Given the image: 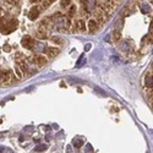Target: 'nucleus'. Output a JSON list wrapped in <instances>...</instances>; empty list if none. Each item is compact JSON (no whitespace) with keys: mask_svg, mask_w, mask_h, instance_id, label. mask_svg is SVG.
<instances>
[{"mask_svg":"<svg viewBox=\"0 0 153 153\" xmlns=\"http://www.w3.org/2000/svg\"><path fill=\"white\" fill-rule=\"evenodd\" d=\"M21 44L26 48V49H33L34 48V39L30 36H25L22 39H21Z\"/></svg>","mask_w":153,"mask_h":153,"instance_id":"f257e3e1","label":"nucleus"},{"mask_svg":"<svg viewBox=\"0 0 153 153\" xmlns=\"http://www.w3.org/2000/svg\"><path fill=\"white\" fill-rule=\"evenodd\" d=\"M36 37L39 38V39H47L48 33H47L45 27H43V26H41V25H39V27H38L37 31H36Z\"/></svg>","mask_w":153,"mask_h":153,"instance_id":"f03ea898","label":"nucleus"},{"mask_svg":"<svg viewBox=\"0 0 153 153\" xmlns=\"http://www.w3.org/2000/svg\"><path fill=\"white\" fill-rule=\"evenodd\" d=\"M39 14H41V9L38 7V6H33L31 9V11H30V14H28V19L32 20V21H34L36 19H38Z\"/></svg>","mask_w":153,"mask_h":153,"instance_id":"7ed1b4c3","label":"nucleus"},{"mask_svg":"<svg viewBox=\"0 0 153 153\" xmlns=\"http://www.w3.org/2000/svg\"><path fill=\"white\" fill-rule=\"evenodd\" d=\"M87 26H88V31H90L91 33H93V32H96L97 30H98V26H99V23L94 20V19H91L90 21H88V23H87Z\"/></svg>","mask_w":153,"mask_h":153,"instance_id":"20e7f679","label":"nucleus"},{"mask_svg":"<svg viewBox=\"0 0 153 153\" xmlns=\"http://www.w3.org/2000/svg\"><path fill=\"white\" fill-rule=\"evenodd\" d=\"M34 62L38 66H44V65H47L48 59L44 55H37V56H34Z\"/></svg>","mask_w":153,"mask_h":153,"instance_id":"39448f33","label":"nucleus"},{"mask_svg":"<svg viewBox=\"0 0 153 153\" xmlns=\"http://www.w3.org/2000/svg\"><path fill=\"white\" fill-rule=\"evenodd\" d=\"M75 31H81V32L86 31V23H85V21L82 19L76 21V23H75Z\"/></svg>","mask_w":153,"mask_h":153,"instance_id":"423d86ee","label":"nucleus"},{"mask_svg":"<svg viewBox=\"0 0 153 153\" xmlns=\"http://www.w3.org/2000/svg\"><path fill=\"white\" fill-rule=\"evenodd\" d=\"M16 65L21 69L22 72H26L28 70V64H27L26 60H23V59H17V64H16Z\"/></svg>","mask_w":153,"mask_h":153,"instance_id":"0eeeda50","label":"nucleus"},{"mask_svg":"<svg viewBox=\"0 0 153 153\" xmlns=\"http://www.w3.org/2000/svg\"><path fill=\"white\" fill-rule=\"evenodd\" d=\"M58 54H59V49H58V48H54V47L47 48V55H48L49 58H54V56H56Z\"/></svg>","mask_w":153,"mask_h":153,"instance_id":"6e6552de","label":"nucleus"},{"mask_svg":"<svg viewBox=\"0 0 153 153\" xmlns=\"http://www.w3.org/2000/svg\"><path fill=\"white\" fill-rule=\"evenodd\" d=\"M145 85L148 88L153 87V75H151V74H147L146 75V77H145Z\"/></svg>","mask_w":153,"mask_h":153,"instance_id":"1a4fd4ad","label":"nucleus"},{"mask_svg":"<svg viewBox=\"0 0 153 153\" xmlns=\"http://www.w3.org/2000/svg\"><path fill=\"white\" fill-rule=\"evenodd\" d=\"M86 9L88 11H92L96 9V0H86Z\"/></svg>","mask_w":153,"mask_h":153,"instance_id":"9d476101","label":"nucleus"},{"mask_svg":"<svg viewBox=\"0 0 153 153\" xmlns=\"http://www.w3.org/2000/svg\"><path fill=\"white\" fill-rule=\"evenodd\" d=\"M33 49H36V52H38V53H39V52H45V50H47V48H45L42 43L34 44V48H33Z\"/></svg>","mask_w":153,"mask_h":153,"instance_id":"9b49d317","label":"nucleus"},{"mask_svg":"<svg viewBox=\"0 0 153 153\" xmlns=\"http://www.w3.org/2000/svg\"><path fill=\"white\" fill-rule=\"evenodd\" d=\"M22 74H23V72L21 71V69L16 65V66H15V75H16V77H17L19 80H21V79L23 77V75H22Z\"/></svg>","mask_w":153,"mask_h":153,"instance_id":"f8f14e48","label":"nucleus"},{"mask_svg":"<svg viewBox=\"0 0 153 153\" xmlns=\"http://www.w3.org/2000/svg\"><path fill=\"white\" fill-rule=\"evenodd\" d=\"M47 148H48V146H47L45 143H43V145L37 146V147H36V149H34V152H43V151H45Z\"/></svg>","mask_w":153,"mask_h":153,"instance_id":"ddd939ff","label":"nucleus"},{"mask_svg":"<svg viewBox=\"0 0 153 153\" xmlns=\"http://www.w3.org/2000/svg\"><path fill=\"white\" fill-rule=\"evenodd\" d=\"M120 39V32L119 31H114L113 32V41L114 42H118Z\"/></svg>","mask_w":153,"mask_h":153,"instance_id":"4468645a","label":"nucleus"},{"mask_svg":"<svg viewBox=\"0 0 153 153\" xmlns=\"http://www.w3.org/2000/svg\"><path fill=\"white\" fill-rule=\"evenodd\" d=\"M82 143H83L82 140H79V138H75V140H74V146H75L76 148H80V147L82 146Z\"/></svg>","mask_w":153,"mask_h":153,"instance_id":"2eb2a0df","label":"nucleus"},{"mask_svg":"<svg viewBox=\"0 0 153 153\" xmlns=\"http://www.w3.org/2000/svg\"><path fill=\"white\" fill-rule=\"evenodd\" d=\"M76 12V6L75 5H70V10H69V17H72L74 16V14Z\"/></svg>","mask_w":153,"mask_h":153,"instance_id":"dca6fc26","label":"nucleus"},{"mask_svg":"<svg viewBox=\"0 0 153 153\" xmlns=\"http://www.w3.org/2000/svg\"><path fill=\"white\" fill-rule=\"evenodd\" d=\"M52 41H53L54 43H58V44H61V43H62V39H61V38H59V37H56V36L52 38Z\"/></svg>","mask_w":153,"mask_h":153,"instance_id":"f3484780","label":"nucleus"},{"mask_svg":"<svg viewBox=\"0 0 153 153\" xmlns=\"http://www.w3.org/2000/svg\"><path fill=\"white\" fill-rule=\"evenodd\" d=\"M71 3V0H61V6L65 7V6H69Z\"/></svg>","mask_w":153,"mask_h":153,"instance_id":"a211bd4d","label":"nucleus"},{"mask_svg":"<svg viewBox=\"0 0 153 153\" xmlns=\"http://www.w3.org/2000/svg\"><path fill=\"white\" fill-rule=\"evenodd\" d=\"M49 5H50V1H49V0H43L42 6H43L44 9H48V7H49Z\"/></svg>","mask_w":153,"mask_h":153,"instance_id":"6ab92c4d","label":"nucleus"},{"mask_svg":"<svg viewBox=\"0 0 153 153\" xmlns=\"http://www.w3.org/2000/svg\"><path fill=\"white\" fill-rule=\"evenodd\" d=\"M86 151H87V152H92V146H91L90 143H87V146H86Z\"/></svg>","mask_w":153,"mask_h":153,"instance_id":"aec40b11","label":"nucleus"},{"mask_svg":"<svg viewBox=\"0 0 153 153\" xmlns=\"http://www.w3.org/2000/svg\"><path fill=\"white\" fill-rule=\"evenodd\" d=\"M142 11H145V12H148V11H149V7H148L147 5H143V6H142Z\"/></svg>","mask_w":153,"mask_h":153,"instance_id":"412c9836","label":"nucleus"},{"mask_svg":"<svg viewBox=\"0 0 153 153\" xmlns=\"http://www.w3.org/2000/svg\"><path fill=\"white\" fill-rule=\"evenodd\" d=\"M4 50H5V52H7V53H9L10 50H11V47H9V45H5V47H4Z\"/></svg>","mask_w":153,"mask_h":153,"instance_id":"4be33fe9","label":"nucleus"},{"mask_svg":"<svg viewBox=\"0 0 153 153\" xmlns=\"http://www.w3.org/2000/svg\"><path fill=\"white\" fill-rule=\"evenodd\" d=\"M82 61H83V55H82V56L80 58V60L77 61V66H81V62H82Z\"/></svg>","mask_w":153,"mask_h":153,"instance_id":"5701e85b","label":"nucleus"},{"mask_svg":"<svg viewBox=\"0 0 153 153\" xmlns=\"http://www.w3.org/2000/svg\"><path fill=\"white\" fill-rule=\"evenodd\" d=\"M91 49V44H87L86 45V50H90Z\"/></svg>","mask_w":153,"mask_h":153,"instance_id":"b1692460","label":"nucleus"},{"mask_svg":"<svg viewBox=\"0 0 153 153\" xmlns=\"http://www.w3.org/2000/svg\"><path fill=\"white\" fill-rule=\"evenodd\" d=\"M68 153H71V148H70V146L68 147Z\"/></svg>","mask_w":153,"mask_h":153,"instance_id":"393cba45","label":"nucleus"},{"mask_svg":"<svg viewBox=\"0 0 153 153\" xmlns=\"http://www.w3.org/2000/svg\"><path fill=\"white\" fill-rule=\"evenodd\" d=\"M38 1V0H32V3H37Z\"/></svg>","mask_w":153,"mask_h":153,"instance_id":"a878e982","label":"nucleus"},{"mask_svg":"<svg viewBox=\"0 0 153 153\" xmlns=\"http://www.w3.org/2000/svg\"><path fill=\"white\" fill-rule=\"evenodd\" d=\"M49 1H50V3H53V1H55V0H49Z\"/></svg>","mask_w":153,"mask_h":153,"instance_id":"bb28decb","label":"nucleus"},{"mask_svg":"<svg viewBox=\"0 0 153 153\" xmlns=\"http://www.w3.org/2000/svg\"><path fill=\"white\" fill-rule=\"evenodd\" d=\"M152 104H153V97H152Z\"/></svg>","mask_w":153,"mask_h":153,"instance_id":"cd10ccee","label":"nucleus"},{"mask_svg":"<svg viewBox=\"0 0 153 153\" xmlns=\"http://www.w3.org/2000/svg\"><path fill=\"white\" fill-rule=\"evenodd\" d=\"M117 1H119V0H117Z\"/></svg>","mask_w":153,"mask_h":153,"instance_id":"c85d7f7f","label":"nucleus"}]
</instances>
